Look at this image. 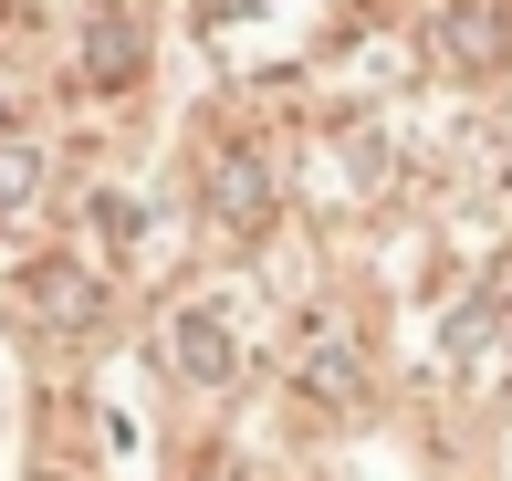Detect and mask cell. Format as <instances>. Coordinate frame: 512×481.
Masks as SVG:
<instances>
[{"mask_svg":"<svg viewBox=\"0 0 512 481\" xmlns=\"http://www.w3.org/2000/svg\"><path fill=\"white\" fill-rule=\"evenodd\" d=\"M32 178H42L32 126H0V210H11V199H32Z\"/></svg>","mask_w":512,"mask_h":481,"instance_id":"cell-7","label":"cell"},{"mask_svg":"<svg viewBox=\"0 0 512 481\" xmlns=\"http://www.w3.org/2000/svg\"><path fill=\"white\" fill-rule=\"evenodd\" d=\"M11 293H21V304H32L42 325H53V335H84V325L105 314V283H95L84 262H32V272H21Z\"/></svg>","mask_w":512,"mask_h":481,"instance_id":"cell-6","label":"cell"},{"mask_svg":"<svg viewBox=\"0 0 512 481\" xmlns=\"http://www.w3.org/2000/svg\"><path fill=\"white\" fill-rule=\"evenodd\" d=\"M429 63L460 84L512 74V11L502 0H429Z\"/></svg>","mask_w":512,"mask_h":481,"instance_id":"cell-3","label":"cell"},{"mask_svg":"<svg viewBox=\"0 0 512 481\" xmlns=\"http://www.w3.org/2000/svg\"><path fill=\"white\" fill-rule=\"evenodd\" d=\"M199 199H209V220H220L230 241H262V231H272V199H283V178H272L262 147H209Z\"/></svg>","mask_w":512,"mask_h":481,"instance_id":"cell-5","label":"cell"},{"mask_svg":"<svg viewBox=\"0 0 512 481\" xmlns=\"http://www.w3.org/2000/svg\"><path fill=\"white\" fill-rule=\"evenodd\" d=\"M157 356H168L178 387H230L251 366V304L241 293H189V304H168V325H157Z\"/></svg>","mask_w":512,"mask_h":481,"instance_id":"cell-2","label":"cell"},{"mask_svg":"<svg viewBox=\"0 0 512 481\" xmlns=\"http://www.w3.org/2000/svg\"><path fill=\"white\" fill-rule=\"evenodd\" d=\"M439 377H450V387H502L512 377V241L450 304V325H439Z\"/></svg>","mask_w":512,"mask_h":481,"instance_id":"cell-1","label":"cell"},{"mask_svg":"<svg viewBox=\"0 0 512 481\" xmlns=\"http://www.w3.org/2000/svg\"><path fill=\"white\" fill-rule=\"evenodd\" d=\"M199 481H230V471H199Z\"/></svg>","mask_w":512,"mask_h":481,"instance_id":"cell-8","label":"cell"},{"mask_svg":"<svg viewBox=\"0 0 512 481\" xmlns=\"http://www.w3.org/2000/svg\"><path fill=\"white\" fill-rule=\"evenodd\" d=\"M293 387H304V408H324V419H356L366 408V346L335 325V314L293 325Z\"/></svg>","mask_w":512,"mask_h":481,"instance_id":"cell-4","label":"cell"}]
</instances>
